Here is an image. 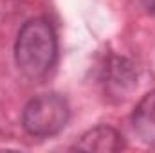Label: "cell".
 I'll list each match as a JSON object with an SVG mask.
<instances>
[{
  "label": "cell",
  "mask_w": 155,
  "mask_h": 153,
  "mask_svg": "<svg viewBox=\"0 0 155 153\" xmlns=\"http://www.w3.org/2000/svg\"><path fill=\"white\" fill-rule=\"evenodd\" d=\"M58 43L51 24L43 18H33L24 24L15 45L18 70L27 79H41L56 61Z\"/></svg>",
  "instance_id": "cell-1"
},
{
  "label": "cell",
  "mask_w": 155,
  "mask_h": 153,
  "mask_svg": "<svg viewBox=\"0 0 155 153\" xmlns=\"http://www.w3.org/2000/svg\"><path fill=\"white\" fill-rule=\"evenodd\" d=\"M69 114V105L61 96L41 94L25 105L22 124L33 137H51L67 126Z\"/></svg>",
  "instance_id": "cell-2"
},
{
  "label": "cell",
  "mask_w": 155,
  "mask_h": 153,
  "mask_svg": "<svg viewBox=\"0 0 155 153\" xmlns=\"http://www.w3.org/2000/svg\"><path fill=\"white\" fill-rule=\"evenodd\" d=\"M132 124L137 137L144 144L155 148V92L146 94L139 101L132 115Z\"/></svg>",
  "instance_id": "cell-3"
},
{
  "label": "cell",
  "mask_w": 155,
  "mask_h": 153,
  "mask_svg": "<svg viewBox=\"0 0 155 153\" xmlns=\"http://www.w3.org/2000/svg\"><path fill=\"white\" fill-rule=\"evenodd\" d=\"M123 148V137L110 126H96L88 130L76 144L83 151H117Z\"/></svg>",
  "instance_id": "cell-4"
}]
</instances>
